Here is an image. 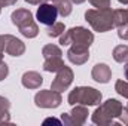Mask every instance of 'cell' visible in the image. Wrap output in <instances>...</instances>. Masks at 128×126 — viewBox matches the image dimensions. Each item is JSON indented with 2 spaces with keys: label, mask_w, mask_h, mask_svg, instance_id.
I'll list each match as a JSON object with an SVG mask.
<instances>
[{
  "label": "cell",
  "mask_w": 128,
  "mask_h": 126,
  "mask_svg": "<svg viewBox=\"0 0 128 126\" xmlns=\"http://www.w3.org/2000/svg\"><path fill=\"white\" fill-rule=\"evenodd\" d=\"M58 9L52 4V3H48V1H43L39 4L37 7V13H36V18L40 24L43 25H52L54 22H57V16H58Z\"/></svg>",
  "instance_id": "ba28073f"
},
{
  "label": "cell",
  "mask_w": 128,
  "mask_h": 126,
  "mask_svg": "<svg viewBox=\"0 0 128 126\" xmlns=\"http://www.w3.org/2000/svg\"><path fill=\"white\" fill-rule=\"evenodd\" d=\"M90 3L97 7V9H104V7H110V0H90Z\"/></svg>",
  "instance_id": "7402d4cb"
},
{
  "label": "cell",
  "mask_w": 128,
  "mask_h": 126,
  "mask_svg": "<svg viewBox=\"0 0 128 126\" xmlns=\"http://www.w3.org/2000/svg\"><path fill=\"white\" fill-rule=\"evenodd\" d=\"M115 91L121 95V96L128 98V82L127 80H118L115 83Z\"/></svg>",
  "instance_id": "44dd1931"
},
{
  "label": "cell",
  "mask_w": 128,
  "mask_h": 126,
  "mask_svg": "<svg viewBox=\"0 0 128 126\" xmlns=\"http://www.w3.org/2000/svg\"><path fill=\"white\" fill-rule=\"evenodd\" d=\"M64 33V24L63 22H54L52 25H48L46 34L49 37H60Z\"/></svg>",
  "instance_id": "ffe728a7"
},
{
  "label": "cell",
  "mask_w": 128,
  "mask_h": 126,
  "mask_svg": "<svg viewBox=\"0 0 128 126\" xmlns=\"http://www.w3.org/2000/svg\"><path fill=\"white\" fill-rule=\"evenodd\" d=\"M91 76L98 83H109V80L112 79V70L107 64H96L92 67Z\"/></svg>",
  "instance_id": "7c38bea8"
},
{
  "label": "cell",
  "mask_w": 128,
  "mask_h": 126,
  "mask_svg": "<svg viewBox=\"0 0 128 126\" xmlns=\"http://www.w3.org/2000/svg\"><path fill=\"white\" fill-rule=\"evenodd\" d=\"M64 65V61L63 58H48V60H45V63H43V70L45 71H48V73H57V71H60L61 68H63Z\"/></svg>",
  "instance_id": "9a60e30c"
},
{
  "label": "cell",
  "mask_w": 128,
  "mask_h": 126,
  "mask_svg": "<svg viewBox=\"0 0 128 126\" xmlns=\"http://www.w3.org/2000/svg\"><path fill=\"white\" fill-rule=\"evenodd\" d=\"M86 22L97 33H106L112 30L113 25V10L110 7L104 9H88L85 12Z\"/></svg>",
  "instance_id": "7a4b0ae2"
},
{
  "label": "cell",
  "mask_w": 128,
  "mask_h": 126,
  "mask_svg": "<svg viewBox=\"0 0 128 126\" xmlns=\"http://www.w3.org/2000/svg\"><path fill=\"white\" fill-rule=\"evenodd\" d=\"M128 24V9H116L113 10V25L115 27H122Z\"/></svg>",
  "instance_id": "e0dca14e"
},
{
  "label": "cell",
  "mask_w": 128,
  "mask_h": 126,
  "mask_svg": "<svg viewBox=\"0 0 128 126\" xmlns=\"http://www.w3.org/2000/svg\"><path fill=\"white\" fill-rule=\"evenodd\" d=\"M124 74H125V79L128 80V61H127V65H125V68H124Z\"/></svg>",
  "instance_id": "f1b7e54d"
},
{
  "label": "cell",
  "mask_w": 128,
  "mask_h": 126,
  "mask_svg": "<svg viewBox=\"0 0 128 126\" xmlns=\"http://www.w3.org/2000/svg\"><path fill=\"white\" fill-rule=\"evenodd\" d=\"M8 74H9V67H8V64L6 63H0V82L2 80H4L6 77H8Z\"/></svg>",
  "instance_id": "603a6c76"
},
{
  "label": "cell",
  "mask_w": 128,
  "mask_h": 126,
  "mask_svg": "<svg viewBox=\"0 0 128 126\" xmlns=\"http://www.w3.org/2000/svg\"><path fill=\"white\" fill-rule=\"evenodd\" d=\"M113 60L116 63H127L128 61V45H119L113 49Z\"/></svg>",
  "instance_id": "ac0fdd59"
},
{
  "label": "cell",
  "mask_w": 128,
  "mask_h": 126,
  "mask_svg": "<svg viewBox=\"0 0 128 126\" xmlns=\"http://www.w3.org/2000/svg\"><path fill=\"white\" fill-rule=\"evenodd\" d=\"M0 12H2V4H0Z\"/></svg>",
  "instance_id": "836d02e7"
},
{
  "label": "cell",
  "mask_w": 128,
  "mask_h": 126,
  "mask_svg": "<svg viewBox=\"0 0 128 126\" xmlns=\"http://www.w3.org/2000/svg\"><path fill=\"white\" fill-rule=\"evenodd\" d=\"M101 98L103 95L100 91H97L96 88H91V86H78L74 88L70 94H68V104L70 105H76V104H80V105H98L101 102Z\"/></svg>",
  "instance_id": "277c9868"
},
{
  "label": "cell",
  "mask_w": 128,
  "mask_h": 126,
  "mask_svg": "<svg viewBox=\"0 0 128 126\" xmlns=\"http://www.w3.org/2000/svg\"><path fill=\"white\" fill-rule=\"evenodd\" d=\"M63 102L61 92L48 89V91H39L34 95V104L40 108H57Z\"/></svg>",
  "instance_id": "8992f818"
},
{
  "label": "cell",
  "mask_w": 128,
  "mask_h": 126,
  "mask_svg": "<svg viewBox=\"0 0 128 126\" xmlns=\"http://www.w3.org/2000/svg\"><path fill=\"white\" fill-rule=\"evenodd\" d=\"M42 1H48V3H52L57 9H58V13L61 16H68L72 13V1L70 0H42Z\"/></svg>",
  "instance_id": "5bb4252c"
},
{
  "label": "cell",
  "mask_w": 128,
  "mask_h": 126,
  "mask_svg": "<svg viewBox=\"0 0 128 126\" xmlns=\"http://www.w3.org/2000/svg\"><path fill=\"white\" fill-rule=\"evenodd\" d=\"M88 108L86 105H80V104H76L73 105V110L70 114L63 113L61 114V122L67 126H82L86 119H88Z\"/></svg>",
  "instance_id": "52a82bcc"
},
{
  "label": "cell",
  "mask_w": 128,
  "mask_h": 126,
  "mask_svg": "<svg viewBox=\"0 0 128 126\" xmlns=\"http://www.w3.org/2000/svg\"><path fill=\"white\" fill-rule=\"evenodd\" d=\"M73 79H74L73 70L70 67L64 65L60 71H57V76H55V79L51 83V89L52 91H57V92H64L72 85Z\"/></svg>",
  "instance_id": "9c48e42d"
},
{
  "label": "cell",
  "mask_w": 128,
  "mask_h": 126,
  "mask_svg": "<svg viewBox=\"0 0 128 126\" xmlns=\"http://www.w3.org/2000/svg\"><path fill=\"white\" fill-rule=\"evenodd\" d=\"M0 51H4V37H3V34H0Z\"/></svg>",
  "instance_id": "4316f807"
},
{
  "label": "cell",
  "mask_w": 128,
  "mask_h": 126,
  "mask_svg": "<svg viewBox=\"0 0 128 126\" xmlns=\"http://www.w3.org/2000/svg\"><path fill=\"white\" fill-rule=\"evenodd\" d=\"M42 55H43L45 60H48V58H58V57L61 58L63 57V52L55 45H45L43 49H42Z\"/></svg>",
  "instance_id": "d6986e66"
},
{
  "label": "cell",
  "mask_w": 128,
  "mask_h": 126,
  "mask_svg": "<svg viewBox=\"0 0 128 126\" xmlns=\"http://www.w3.org/2000/svg\"><path fill=\"white\" fill-rule=\"evenodd\" d=\"M10 19H12L14 25L18 27L20 33L24 37L33 39V37H36L39 34V27L34 22L33 13L28 9H16V10H14L12 15H10Z\"/></svg>",
  "instance_id": "3957f363"
},
{
  "label": "cell",
  "mask_w": 128,
  "mask_h": 126,
  "mask_svg": "<svg viewBox=\"0 0 128 126\" xmlns=\"http://www.w3.org/2000/svg\"><path fill=\"white\" fill-rule=\"evenodd\" d=\"M15 3H16V0H0V4H2V7L12 6V4H15Z\"/></svg>",
  "instance_id": "d4e9b609"
},
{
  "label": "cell",
  "mask_w": 128,
  "mask_h": 126,
  "mask_svg": "<svg viewBox=\"0 0 128 126\" xmlns=\"http://www.w3.org/2000/svg\"><path fill=\"white\" fill-rule=\"evenodd\" d=\"M90 48L84 45H72L67 51L68 61L74 65H82L90 60Z\"/></svg>",
  "instance_id": "30bf717a"
},
{
  "label": "cell",
  "mask_w": 128,
  "mask_h": 126,
  "mask_svg": "<svg viewBox=\"0 0 128 126\" xmlns=\"http://www.w3.org/2000/svg\"><path fill=\"white\" fill-rule=\"evenodd\" d=\"M21 83H22V86L27 88V89H37V88L42 86L43 77H42L40 73H37V71H27V73L22 74Z\"/></svg>",
  "instance_id": "4fadbf2b"
},
{
  "label": "cell",
  "mask_w": 128,
  "mask_h": 126,
  "mask_svg": "<svg viewBox=\"0 0 128 126\" xmlns=\"http://www.w3.org/2000/svg\"><path fill=\"white\" fill-rule=\"evenodd\" d=\"M125 111H127V113H128V105H127V107H125Z\"/></svg>",
  "instance_id": "d6a6232c"
},
{
  "label": "cell",
  "mask_w": 128,
  "mask_h": 126,
  "mask_svg": "<svg viewBox=\"0 0 128 126\" xmlns=\"http://www.w3.org/2000/svg\"><path fill=\"white\" fill-rule=\"evenodd\" d=\"M124 107L118 99H107L106 102H103L100 107H97V110L92 113V122L98 126H109L113 125L115 119L121 116Z\"/></svg>",
  "instance_id": "6da1fadb"
},
{
  "label": "cell",
  "mask_w": 128,
  "mask_h": 126,
  "mask_svg": "<svg viewBox=\"0 0 128 126\" xmlns=\"http://www.w3.org/2000/svg\"><path fill=\"white\" fill-rule=\"evenodd\" d=\"M72 3H76V4H80V3H84V1H86V0H70Z\"/></svg>",
  "instance_id": "f546056e"
},
{
  "label": "cell",
  "mask_w": 128,
  "mask_h": 126,
  "mask_svg": "<svg viewBox=\"0 0 128 126\" xmlns=\"http://www.w3.org/2000/svg\"><path fill=\"white\" fill-rule=\"evenodd\" d=\"M119 3H122V4H128V0H118Z\"/></svg>",
  "instance_id": "4dcf8cb0"
},
{
  "label": "cell",
  "mask_w": 128,
  "mask_h": 126,
  "mask_svg": "<svg viewBox=\"0 0 128 126\" xmlns=\"http://www.w3.org/2000/svg\"><path fill=\"white\" fill-rule=\"evenodd\" d=\"M9 107H10L9 99H8V98H4V96H0V125L8 123V122L10 120Z\"/></svg>",
  "instance_id": "2e32d148"
},
{
  "label": "cell",
  "mask_w": 128,
  "mask_h": 126,
  "mask_svg": "<svg viewBox=\"0 0 128 126\" xmlns=\"http://www.w3.org/2000/svg\"><path fill=\"white\" fill-rule=\"evenodd\" d=\"M43 123H45V125H46V123H55V125H60L61 122H60V120H57V119H46Z\"/></svg>",
  "instance_id": "484cf974"
},
{
  "label": "cell",
  "mask_w": 128,
  "mask_h": 126,
  "mask_svg": "<svg viewBox=\"0 0 128 126\" xmlns=\"http://www.w3.org/2000/svg\"><path fill=\"white\" fill-rule=\"evenodd\" d=\"M92 42H94V34L88 31V28H85V27H73L60 36V43L63 46L84 45V46L90 48L92 45Z\"/></svg>",
  "instance_id": "5b68a950"
},
{
  "label": "cell",
  "mask_w": 128,
  "mask_h": 126,
  "mask_svg": "<svg viewBox=\"0 0 128 126\" xmlns=\"http://www.w3.org/2000/svg\"><path fill=\"white\" fill-rule=\"evenodd\" d=\"M4 37V52L10 57H21L26 52V45L22 40L16 39L12 34H3Z\"/></svg>",
  "instance_id": "8fae6325"
},
{
  "label": "cell",
  "mask_w": 128,
  "mask_h": 126,
  "mask_svg": "<svg viewBox=\"0 0 128 126\" xmlns=\"http://www.w3.org/2000/svg\"><path fill=\"white\" fill-rule=\"evenodd\" d=\"M3 61V51H0V63Z\"/></svg>",
  "instance_id": "1f68e13d"
},
{
  "label": "cell",
  "mask_w": 128,
  "mask_h": 126,
  "mask_svg": "<svg viewBox=\"0 0 128 126\" xmlns=\"http://www.w3.org/2000/svg\"><path fill=\"white\" fill-rule=\"evenodd\" d=\"M26 1H27L28 4H40L42 0H26Z\"/></svg>",
  "instance_id": "83f0119b"
},
{
  "label": "cell",
  "mask_w": 128,
  "mask_h": 126,
  "mask_svg": "<svg viewBox=\"0 0 128 126\" xmlns=\"http://www.w3.org/2000/svg\"><path fill=\"white\" fill-rule=\"evenodd\" d=\"M118 37L122 39V40H128V24L118 28Z\"/></svg>",
  "instance_id": "cb8c5ba5"
}]
</instances>
